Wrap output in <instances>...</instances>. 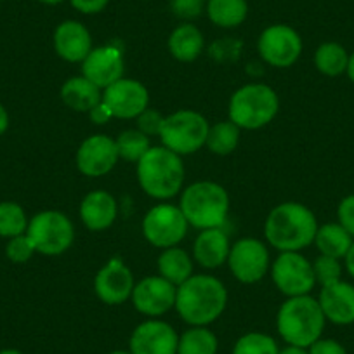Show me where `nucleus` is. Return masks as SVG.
<instances>
[{"mask_svg":"<svg viewBox=\"0 0 354 354\" xmlns=\"http://www.w3.org/2000/svg\"><path fill=\"white\" fill-rule=\"evenodd\" d=\"M163 120H165V117L158 110H153V108L148 106L138 117V129L142 134L148 136V138L158 136L160 131H162Z\"/></svg>","mask_w":354,"mask_h":354,"instance_id":"c9c22d12","label":"nucleus"},{"mask_svg":"<svg viewBox=\"0 0 354 354\" xmlns=\"http://www.w3.org/2000/svg\"><path fill=\"white\" fill-rule=\"evenodd\" d=\"M0 354H23V353L18 349H2L0 351Z\"/></svg>","mask_w":354,"mask_h":354,"instance_id":"de8ad7c7","label":"nucleus"},{"mask_svg":"<svg viewBox=\"0 0 354 354\" xmlns=\"http://www.w3.org/2000/svg\"><path fill=\"white\" fill-rule=\"evenodd\" d=\"M179 209L196 230L221 227L230 214V195L217 183L196 181L181 193Z\"/></svg>","mask_w":354,"mask_h":354,"instance_id":"39448f33","label":"nucleus"},{"mask_svg":"<svg viewBox=\"0 0 354 354\" xmlns=\"http://www.w3.org/2000/svg\"><path fill=\"white\" fill-rule=\"evenodd\" d=\"M318 302L326 322L335 325L354 323V285L340 280L322 287Z\"/></svg>","mask_w":354,"mask_h":354,"instance_id":"aec40b11","label":"nucleus"},{"mask_svg":"<svg viewBox=\"0 0 354 354\" xmlns=\"http://www.w3.org/2000/svg\"><path fill=\"white\" fill-rule=\"evenodd\" d=\"M346 73H347V77L351 78V82L354 84V53L349 54V63H347Z\"/></svg>","mask_w":354,"mask_h":354,"instance_id":"a18cd8bd","label":"nucleus"},{"mask_svg":"<svg viewBox=\"0 0 354 354\" xmlns=\"http://www.w3.org/2000/svg\"><path fill=\"white\" fill-rule=\"evenodd\" d=\"M318 221L304 203L285 202L266 217L264 234L271 247L280 252H301L315 243Z\"/></svg>","mask_w":354,"mask_h":354,"instance_id":"f03ea898","label":"nucleus"},{"mask_svg":"<svg viewBox=\"0 0 354 354\" xmlns=\"http://www.w3.org/2000/svg\"><path fill=\"white\" fill-rule=\"evenodd\" d=\"M172 12L181 19H195L203 9V0H170Z\"/></svg>","mask_w":354,"mask_h":354,"instance_id":"e433bc0d","label":"nucleus"},{"mask_svg":"<svg viewBox=\"0 0 354 354\" xmlns=\"http://www.w3.org/2000/svg\"><path fill=\"white\" fill-rule=\"evenodd\" d=\"M326 318L318 299L311 295L287 297L277 315V330L288 346L304 347L322 339Z\"/></svg>","mask_w":354,"mask_h":354,"instance_id":"20e7f679","label":"nucleus"},{"mask_svg":"<svg viewBox=\"0 0 354 354\" xmlns=\"http://www.w3.org/2000/svg\"><path fill=\"white\" fill-rule=\"evenodd\" d=\"M28 223L30 221L21 205L16 202L0 203V236L11 240L19 234H25Z\"/></svg>","mask_w":354,"mask_h":354,"instance_id":"2f4dec72","label":"nucleus"},{"mask_svg":"<svg viewBox=\"0 0 354 354\" xmlns=\"http://www.w3.org/2000/svg\"><path fill=\"white\" fill-rule=\"evenodd\" d=\"M115 145H117L118 156L131 163H138L151 148L149 138L139 129H127L120 132L115 139Z\"/></svg>","mask_w":354,"mask_h":354,"instance_id":"7c9ffc66","label":"nucleus"},{"mask_svg":"<svg viewBox=\"0 0 354 354\" xmlns=\"http://www.w3.org/2000/svg\"><path fill=\"white\" fill-rule=\"evenodd\" d=\"M280 110V100L274 88L266 84H247L231 96L230 120L240 129L257 131L274 120Z\"/></svg>","mask_w":354,"mask_h":354,"instance_id":"423d86ee","label":"nucleus"},{"mask_svg":"<svg viewBox=\"0 0 354 354\" xmlns=\"http://www.w3.org/2000/svg\"><path fill=\"white\" fill-rule=\"evenodd\" d=\"M247 15V0H207V16L219 28H236Z\"/></svg>","mask_w":354,"mask_h":354,"instance_id":"bb28decb","label":"nucleus"},{"mask_svg":"<svg viewBox=\"0 0 354 354\" xmlns=\"http://www.w3.org/2000/svg\"><path fill=\"white\" fill-rule=\"evenodd\" d=\"M240 132L241 129L227 118V120L219 122V124L210 125L205 146L209 148L210 153H214V155H231V153L238 148Z\"/></svg>","mask_w":354,"mask_h":354,"instance_id":"c85d7f7f","label":"nucleus"},{"mask_svg":"<svg viewBox=\"0 0 354 354\" xmlns=\"http://www.w3.org/2000/svg\"><path fill=\"white\" fill-rule=\"evenodd\" d=\"M142 192L155 200H170L179 195L185 183V163L165 146H151L136 163Z\"/></svg>","mask_w":354,"mask_h":354,"instance_id":"7ed1b4c3","label":"nucleus"},{"mask_svg":"<svg viewBox=\"0 0 354 354\" xmlns=\"http://www.w3.org/2000/svg\"><path fill=\"white\" fill-rule=\"evenodd\" d=\"M230 250V238L221 227L202 230L193 243V261L205 270H217L227 262Z\"/></svg>","mask_w":354,"mask_h":354,"instance_id":"4be33fe9","label":"nucleus"},{"mask_svg":"<svg viewBox=\"0 0 354 354\" xmlns=\"http://www.w3.org/2000/svg\"><path fill=\"white\" fill-rule=\"evenodd\" d=\"M110 354H132L131 351H113V353H110Z\"/></svg>","mask_w":354,"mask_h":354,"instance_id":"09e8293b","label":"nucleus"},{"mask_svg":"<svg viewBox=\"0 0 354 354\" xmlns=\"http://www.w3.org/2000/svg\"><path fill=\"white\" fill-rule=\"evenodd\" d=\"M70 4L82 15H97L106 9L110 0H70Z\"/></svg>","mask_w":354,"mask_h":354,"instance_id":"ea45409f","label":"nucleus"},{"mask_svg":"<svg viewBox=\"0 0 354 354\" xmlns=\"http://www.w3.org/2000/svg\"><path fill=\"white\" fill-rule=\"evenodd\" d=\"M176 285L156 274V277L142 278L136 283L131 301L136 311L149 318H158L176 306Z\"/></svg>","mask_w":354,"mask_h":354,"instance_id":"dca6fc26","label":"nucleus"},{"mask_svg":"<svg viewBox=\"0 0 354 354\" xmlns=\"http://www.w3.org/2000/svg\"><path fill=\"white\" fill-rule=\"evenodd\" d=\"M59 94L68 108L73 111H82V113H88L103 101V88L87 80L84 75L68 78L61 87Z\"/></svg>","mask_w":354,"mask_h":354,"instance_id":"5701e85b","label":"nucleus"},{"mask_svg":"<svg viewBox=\"0 0 354 354\" xmlns=\"http://www.w3.org/2000/svg\"><path fill=\"white\" fill-rule=\"evenodd\" d=\"M302 47L301 35L288 25L268 26L257 40L261 57L274 68H288L297 63Z\"/></svg>","mask_w":354,"mask_h":354,"instance_id":"f8f14e48","label":"nucleus"},{"mask_svg":"<svg viewBox=\"0 0 354 354\" xmlns=\"http://www.w3.org/2000/svg\"><path fill=\"white\" fill-rule=\"evenodd\" d=\"M35 252V245H33V241L30 240L26 233L11 238L8 247H6V255L15 264H25V262H28L33 257Z\"/></svg>","mask_w":354,"mask_h":354,"instance_id":"f704fd0d","label":"nucleus"},{"mask_svg":"<svg viewBox=\"0 0 354 354\" xmlns=\"http://www.w3.org/2000/svg\"><path fill=\"white\" fill-rule=\"evenodd\" d=\"M347 63H349V54L344 46L337 42L322 44L315 53L316 70L326 77H339L346 73Z\"/></svg>","mask_w":354,"mask_h":354,"instance_id":"c756f323","label":"nucleus"},{"mask_svg":"<svg viewBox=\"0 0 354 354\" xmlns=\"http://www.w3.org/2000/svg\"><path fill=\"white\" fill-rule=\"evenodd\" d=\"M9 127V115H8V110H6L2 104H0V136L4 134L6 131H8Z\"/></svg>","mask_w":354,"mask_h":354,"instance_id":"37998d69","label":"nucleus"},{"mask_svg":"<svg viewBox=\"0 0 354 354\" xmlns=\"http://www.w3.org/2000/svg\"><path fill=\"white\" fill-rule=\"evenodd\" d=\"M188 221L179 205L160 203L149 209L142 219L141 230L146 241L156 248L177 247L188 233Z\"/></svg>","mask_w":354,"mask_h":354,"instance_id":"1a4fd4ad","label":"nucleus"},{"mask_svg":"<svg viewBox=\"0 0 354 354\" xmlns=\"http://www.w3.org/2000/svg\"><path fill=\"white\" fill-rule=\"evenodd\" d=\"M209 127V120L198 111L177 110L167 115L158 138L162 146L179 156L192 155L205 146Z\"/></svg>","mask_w":354,"mask_h":354,"instance_id":"0eeeda50","label":"nucleus"},{"mask_svg":"<svg viewBox=\"0 0 354 354\" xmlns=\"http://www.w3.org/2000/svg\"><path fill=\"white\" fill-rule=\"evenodd\" d=\"M88 117H91V120H93V124H97V125H104L108 124V122L113 118V115H111V111L108 110L106 104L101 101L97 106H94L93 110L88 111Z\"/></svg>","mask_w":354,"mask_h":354,"instance_id":"a19ab883","label":"nucleus"},{"mask_svg":"<svg viewBox=\"0 0 354 354\" xmlns=\"http://www.w3.org/2000/svg\"><path fill=\"white\" fill-rule=\"evenodd\" d=\"M78 214H80L82 223L87 230L104 231L117 219V200L104 189H96V192H91L84 196Z\"/></svg>","mask_w":354,"mask_h":354,"instance_id":"412c9836","label":"nucleus"},{"mask_svg":"<svg viewBox=\"0 0 354 354\" xmlns=\"http://www.w3.org/2000/svg\"><path fill=\"white\" fill-rule=\"evenodd\" d=\"M26 234L42 255H61L71 247L75 240L73 223L59 210H44L33 216Z\"/></svg>","mask_w":354,"mask_h":354,"instance_id":"6e6552de","label":"nucleus"},{"mask_svg":"<svg viewBox=\"0 0 354 354\" xmlns=\"http://www.w3.org/2000/svg\"><path fill=\"white\" fill-rule=\"evenodd\" d=\"M344 262H346L347 273L354 278V241H353V245H351L349 252L346 254V257H344Z\"/></svg>","mask_w":354,"mask_h":354,"instance_id":"79ce46f5","label":"nucleus"},{"mask_svg":"<svg viewBox=\"0 0 354 354\" xmlns=\"http://www.w3.org/2000/svg\"><path fill=\"white\" fill-rule=\"evenodd\" d=\"M203 2H205V0H203Z\"/></svg>","mask_w":354,"mask_h":354,"instance_id":"8fccbe9b","label":"nucleus"},{"mask_svg":"<svg viewBox=\"0 0 354 354\" xmlns=\"http://www.w3.org/2000/svg\"><path fill=\"white\" fill-rule=\"evenodd\" d=\"M353 241L354 238L339 223L323 224L318 227L315 236V245L319 250V255L339 259V261L346 257Z\"/></svg>","mask_w":354,"mask_h":354,"instance_id":"a878e982","label":"nucleus"},{"mask_svg":"<svg viewBox=\"0 0 354 354\" xmlns=\"http://www.w3.org/2000/svg\"><path fill=\"white\" fill-rule=\"evenodd\" d=\"M227 304V290L212 274H193L177 287L174 309L189 326H209L221 318Z\"/></svg>","mask_w":354,"mask_h":354,"instance_id":"f257e3e1","label":"nucleus"},{"mask_svg":"<svg viewBox=\"0 0 354 354\" xmlns=\"http://www.w3.org/2000/svg\"><path fill=\"white\" fill-rule=\"evenodd\" d=\"M313 271H315L316 283H319L322 287H326V285L340 281L342 266H340L339 259L319 255V257L313 262Z\"/></svg>","mask_w":354,"mask_h":354,"instance_id":"72a5a7b5","label":"nucleus"},{"mask_svg":"<svg viewBox=\"0 0 354 354\" xmlns=\"http://www.w3.org/2000/svg\"><path fill=\"white\" fill-rule=\"evenodd\" d=\"M136 287L134 274L122 259H111L97 271L94 278V292L106 306H120L132 297Z\"/></svg>","mask_w":354,"mask_h":354,"instance_id":"2eb2a0df","label":"nucleus"},{"mask_svg":"<svg viewBox=\"0 0 354 354\" xmlns=\"http://www.w3.org/2000/svg\"><path fill=\"white\" fill-rule=\"evenodd\" d=\"M271 278L278 290L287 297L309 295L316 285L313 262L301 252H281L271 266Z\"/></svg>","mask_w":354,"mask_h":354,"instance_id":"9d476101","label":"nucleus"},{"mask_svg":"<svg viewBox=\"0 0 354 354\" xmlns=\"http://www.w3.org/2000/svg\"><path fill=\"white\" fill-rule=\"evenodd\" d=\"M309 354H347L346 347L333 339H318L308 347Z\"/></svg>","mask_w":354,"mask_h":354,"instance_id":"58836bf2","label":"nucleus"},{"mask_svg":"<svg viewBox=\"0 0 354 354\" xmlns=\"http://www.w3.org/2000/svg\"><path fill=\"white\" fill-rule=\"evenodd\" d=\"M278 354H309L308 349L304 347H295V346H287L285 349H280Z\"/></svg>","mask_w":354,"mask_h":354,"instance_id":"c03bdc74","label":"nucleus"},{"mask_svg":"<svg viewBox=\"0 0 354 354\" xmlns=\"http://www.w3.org/2000/svg\"><path fill=\"white\" fill-rule=\"evenodd\" d=\"M117 145L115 139L108 138L106 134L88 136L78 146L75 163L80 174L87 177H101L110 174L118 163Z\"/></svg>","mask_w":354,"mask_h":354,"instance_id":"4468645a","label":"nucleus"},{"mask_svg":"<svg viewBox=\"0 0 354 354\" xmlns=\"http://www.w3.org/2000/svg\"><path fill=\"white\" fill-rule=\"evenodd\" d=\"M227 266L240 283L254 285L268 274L271 268L270 250L257 238H241L231 245Z\"/></svg>","mask_w":354,"mask_h":354,"instance_id":"9b49d317","label":"nucleus"},{"mask_svg":"<svg viewBox=\"0 0 354 354\" xmlns=\"http://www.w3.org/2000/svg\"><path fill=\"white\" fill-rule=\"evenodd\" d=\"M278 342L268 333L248 332L236 340L231 354H278Z\"/></svg>","mask_w":354,"mask_h":354,"instance_id":"473e14b6","label":"nucleus"},{"mask_svg":"<svg viewBox=\"0 0 354 354\" xmlns=\"http://www.w3.org/2000/svg\"><path fill=\"white\" fill-rule=\"evenodd\" d=\"M219 340L209 326H189L177 342V354H217Z\"/></svg>","mask_w":354,"mask_h":354,"instance_id":"cd10ccee","label":"nucleus"},{"mask_svg":"<svg viewBox=\"0 0 354 354\" xmlns=\"http://www.w3.org/2000/svg\"><path fill=\"white\" fill-rule=\"evenodd\" d=\"M179 335L172 325L158 318L139 323L129 339L132 354H177Z\"/></svg>","mask_w":354,"mask_h":354,"instance_id":"f3484780","label":"nucleus"},{"mask_svg":"<svg viewBox=\"0 0 354 354\" xmlns=\"http://www.w3.org/2000/svg\"><path fill=\"white\" fill-rule=\"evenodd\" d=\"M82 75L104 91L124 78V54L115 46L94 47L82 61Z\"/></svg>","mask_w":354,"mask_h":354,"instance_id":"a211bd4d","label":"nucleus"},{"mask_svg":"<svg viewBox=\"0 0 354 354\" xmlns=\"http://www.w3.org/2000/svg\"><path fill=\"white\" fill-rule=\"evenodd\" d=\"M53 42L57 56L68 63H82L94 49L93 37L88 30L75 19H66L57 25Z\"/></svg>","mask_w":354,"mask_h":354,"instance_id":"6ab92c4d","label":"nucleus"},{"mask_svg":"<svg viewBox=\"0 0 354 354\" xmlns=\"http://www.w3.org/2000/svg\"><path fill=\"white\" fill-rule=\"evenodd\" d=\"M156 266H158L160 277L165 278L176 287H179L188 278L193 277V259L181 247L163 248L162 254L158 255Z\"/></svg>","mask_w":354,"mask_h":354,"instance_id":"393cba45","label":"nucleus"},{"mask_svg":"<svg viewBox=\"0 0 354 354\" xmlns=\"http://www.w3.org/2000/svg\"><path fill=\"white\" fill-rule=\"evenodd\" d=\"M339 224L354 238V195L346 196L337 209Z\"/></svg>","mask_w":354,"mask_h":354,"instance_id":"4c0bfd02","label":"nucleus"},{"mask_svg":"<svg viewBox=\"0 0 354 354\" xmlns=\"http://www.w3.org/2000/svg\"><path fill=\"white\" fill-rule=\"evenodd\" d=\"M205 47V39L200 28H196L193 23H183L176 26L169 37V50L174 59L181 63H192L198 59L200 54Z\"/></svg>","mask_w":354,"mask_h":354,"instance_id":"b1692460","label":"nucleus"},{"mask_svg":"<svg viewBox=\"0 0 354 354\" xmlns=\"http://www.w3.org/2000/svg\"><path fill=\"white\" fill-rule=\"evenodd\" d=\"M103 103L113 118L132 120L149 106V93L145 84L134 78H120L103 91Z\"/></svg>","mask_w":354,"mask_h":354,"instance_id":"ddd939ff","label":"nucleus"},{"mask_svg":"<svg viewBox=\"0 0 354 354\" xmlns=\"http://www.w3.org/2000/svg\"><path fill=\"white\" fill-rule=\"evenodd\" d=\"M39 2H42V4L46 6H57L61 4V2H64V0H39Z\"/></svg>","mask_w":354,"mask_h":354,"instance_id":"49530a36","label":"nucleus"}]
</instances>
